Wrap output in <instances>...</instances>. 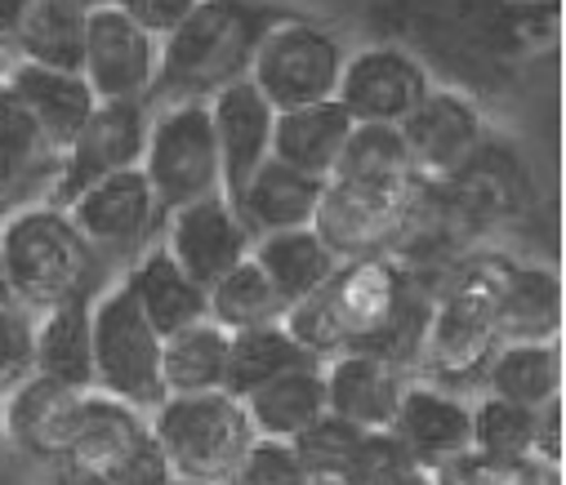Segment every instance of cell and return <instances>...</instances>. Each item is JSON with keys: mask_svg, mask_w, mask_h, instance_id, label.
<instances>
[{"mask_svg": "<svg viewBox=\"0 0 566 485\" xmlns=\"http://www.w3.org/2000/svg\"><path fill=\"white\" fill-rule=\"evenodd\" d=\"M509 267L513 259L504 254H478L469 263H455L442 294L429 303L419 366L433 379V388L473 379L482 383V370L500 348V289L509 281Z\"/></svg>", "mask_w": 566, "mask_h": 485, "instance_id": "obj_1", "label": "cell"}, {"mask_svg": "<svg viewBox=\"0 0 566 485\" xmlns=\"http://www.w3.org/2000/svg\"><path fill=\"white\" fill-rule=\"evenodd\" d=\"M0 263L19 307H59L67 298H94L103 259L76 232L63 205L36 201L0 219Z\"/></svg>", "mask_w": 566, "mask_h": 485, "instance_id": "obj_2", "label": "cell"}, {"mask_svg": "<svg viewBox=\"0 0 566 485\" xmlns=\"http://www.w3.org/2000/svg\"><path fill=\"white\" fill-rule=\"evenodd\" d=\"M268 23H272L268 10H241V6L201 0L170 36H161L153 103L157 98H166V103H206L210 94L245 81L254 45H259Z\"/></svg>", "mask_w": 566, "mask_h": 485, "instance_id": "obj_3", "label": "cell"}, {"mask_svg": "<svg viewBox=\"0 0 566 485\" xmlns=\"http://www.w3.org/2000/svg\"><path fill=\"white\" fill-rule=\"evenodd\" d=\"M148 432L166 454L170 472L179 481H201V485H223L237 458L254 441L245 405L232 392L166 397L148 414Z\"/></svg>", "mask_w": 566, "mask_h": 485, "instance_id": "obj_4", "label": "cell"}, {"mask_svg": "<svg viewBox=\"0 0 566 485\" xmlns=\"http://www.w3.org/2000/svg\"><path fill=\"white\" fill-rule=\"evenodd\" d=\"M90 344H94V392H107L138 414L166 401L161 383V335L138 312L125 281H112L90 298Z\"/></svg>", "mask_w": 566, "mask_h": 485, "instance_id": "obj_5", "label": "cell"}, {"mask_svg": "<svg viewBox=\"0 0 566 485\" xmlns=\"http://www.w3.org/2000/svg\"><path fill=\"white\" fill-rule=\"evenodd\" d=\"M344 59L348 50L331 28L300 14H281L263 28L245 81L263 94L272 112H295L335 98Z\"/></svg>", "mask_w": 566, "mask_h": 485, "instance_id": "obj_6", "label": "cell"}, {"mask_svg": "<svg viewBox=\"0 0 566 485\" xmlns=\"http://www.w3.org/2000/svg\"><path fill=\"white\" fill-rule=\"evenodd\" d=\"M138 175L148 179L161 214L184 210L206 197H223L219 188V151L206 103H161L148 125Z\"/></svg>", "mask_w": 566, "mask_h": 485, "instance_id": "obj_7", "label": "cell"}, {"mask_svg": "<svg viewBox=\"0 0 566 485\" xmlns=\"http://www.w3.org/2000/svg\"><path fill=\"white\" fill-rule=\"evenodd\" d=\"M148 125H153V103H94L85 125L59 151L54 179H50L41 201L67 205L90 183L120 175V170H138L144 143H148Z\"/></svg>", "mask_w": 566, "mask_h": 485, "instance_id": "obj_8", "label": "cell"}, {"mask_svg": "<svg viewBox=\"0 0 566 485\" xmlns=\"http://www.w3.org/2000/svg\"><path fill=\"white\" fill-rule=\"evenodd\" d=\"M429 183H348L326 179V197L317 210V232L339 259L379 254L388 241L406 236Z\"/></svg>", "mask_w": 566, "mask_h": 485, "instance_id": "obj_9", "label": "cell"}, {"mask_svg": "<svg viewBox=\"0 0 566 485\" xmlns=\"http://www.w3.org/2000/svg\"><path fill=\"white\" fill-rule=\"evenodd\" d=\"M63 210L103 263L138 259L161 236V219H166L148 179L138 170H120V175H107V179L90 183Z\"/></svg>", "mask_w": 566, "mask_h": 485, "instance_id": "obj_10", "label": "cell"}, {"mask_svg": "<svg viewBox=\"0 0 566 485\" xmlns=\"http://www.w3.org/2000/svg\"><path fill=\"white\" fill-rule=\"evenodd\" d=\"M433 89V72L423 67V59L410 45L379 41L348 50L335 103L353 116V125H401L419 98Z\"/></svg>", "mask_w": 566, "mask_h": 485, "instance_id": "obj_11", "label": "cell"}, {"mask_svg": "<svg viewBox=\"0 0 566 485\" xmlns=\"http://www.w3.org/2000/svg\"><path fill=\"white\" fill-rule=\"evenodd\" d=\"M161 41L148 36L116 6L85 14L81 76L98 103H153Z\"/></svg>", "mask_w": 566, "mask_h": 485, "instance_id": "obj_12", "label": "cell"}, {"mask_svg": "<svg viewBox=\"0 0 566 485\" xmlns=\"http://www.w3.org/2000/svg\"><path fill=\"white\" fill-rule=\"evenodd\" d=\"M410 160H415V175L423 183H447L455 179L469 156L482 147V107L464 94V89H447L433 85L429 94L419 98V107L397 125Z\"/></svg>", "mask_w": 566, "mask_h": 485, "instance_id": "obj_13", "label": "cell"}, {"mask_svg": "<svg viewBox=\"0 0 566 485\" xmlns=\"http://www.w3.org/2000/svg\"><path fill=\"white\" fill-rule=\"evenodd\" d=\"M157 241L201 289H210L241 259H250V245H254V236L245 232V223L237 219L228 197H206V201H192L184 210H170L161 219Z\"/></svg>", "mask_w": 566, "mask_h": 485, "instance_id": "obj_14", "label": "cell"}, {"mask_svg": "<svg viewBox=\"0 0 566 485\" xmlns=\"http://www.w3.org/2000/svg\"><path fill=\"white\" fill-rule=\"evenodd\" d=\"M81 401H85V392L63 388L45 375H28L10 392H0V436L14 450H23L28 458L59 467L72 445Z\"/></svg>", "mask_w": 566, "mask_h": 485, "instance_id": "obj_15", "label": "cell"}, {"mask_svg": "<svg viewBox=\"0 0 566 485\" xmlns=\"http://www.w3.org/2000/svg\"><path fill=\"white\" fill-rule=\"evenodd\" d=\"M210 129H214V151H219V188L228 201L241 197L250 175L272 156V107L250 81H237L219 94L206 98Z\"/></svg>", "mask_w": 566, "mask_h": 485, "instance_id": "obj_16", "label": "cell"}, {"mask_svg": "<svg viewBox=\"0 0 566 485\" xmlns=\"http://www.w3.org/2000/svg\"><path fill=\"white\" fill-rule=\"evenodd\" d=\"M388 432L401 441L415 467L438 472L442 463L473 450V405L433 383H406Z\"/></svg>", "mask_w": 566, "mask_h": 485, "instance_id": "obj_17", "label": "cell"}, {"mask_svg": "<svg viewBox=\"0 0 566 485\" xmlns=\"http://www.w3.org/2000/svg\"><path fill=\"white\" fill-rule=\"evenodd\" d=\"M322 383H326V414H339L361 432H384L397 419L410 370L370 352H339L322 361Z\"/></svg>", "mask_w": 566, "mask_h": 485, "instance_id": "obj_18", "label": "cell"}, {"mask_svg": "<svg viewBox=\"0 0 566 485\" xmlns=\"http://www.w3.org/2000/svg\"><path fill=\"white\" fill-rule=\"evenodd\" d=\"M326 197V179L300 175L291 166H281L276 156H268L263 166L250 175V183L241 188V197L232 201L237 219L245 223V232L272 236V232H295V228H313L317 210Z\"/></svg>", "mask_w": 566, "mask_h": 485, "instance_id": "obj_19", "label": "cell"}, {"mask_svg": "<svg viewBox=\"0 0 566 485\" xmlns=\"http://www.w3.org/2000/svg\"><path fill=\"white\" fill-rule=\"evenodd\" d=\"M120 281L161 339L192 326V320H206V289L166 254L161 241H153L138 259H129Z\"/></svg>", "mask_w": 566, "mask_h": 485, "instance_id": "obj_20", "label": "cell"}, {"mask_svg": "<svg viewBox=\"0 0 566 485\" xmlns=\"http://www.w3.org/2000/svg\"><path fill=\"white\" fill-rule=\"evenodd\" d=\"M348 134H353V116L335 98L308 103L295 112H276L272 116V156L300 175L331 179L344 156Z\"/></svg>", "mask_w": 566, "mask_h": 485, "instance_id": "obj_21", "label": "cell"}, {"mask_svg": "<svg viewBox=\"0 0 566 485\" xmlns=\"http://www.w3.org/2000/svg\"><path fill=\"white\" fill-rule=\"evenodd\" d=\"M148 441V414H138L134 405L107 397V392H85L81 401V419L72 432V445L63 454L59 467H76V472H94V476H112L116 463Z\"/></svg>", "mask_w": 566, "mask_h": 485, "instance_id": "obj_22", "label": "cell"}, {"mask_svg": "<svg viewBox=\"0 0 566 485\" xmlns=\"http://www.w3.org/2000/svg\"><path fill=\"white\" fill-rule=\"evenodd\" d=\"M32 375H45L76 392H94L90 298H67L32 320Z\"/></svg>", "mask_w": 566, "mask_h": 485, "instance_id": "obj_23", "label": "cell"}, {"mask_svg": "<svg viewBox=\"0 0 566 485\" xmlns=\"http://www.w3.org/2000/svg\"><path fill=\"white\" fill-rule=\"evenodd\" d=\"M250 259L259 263V272L268 276V285L276 289V298L291 307H300L304 298H313L331 276L335 267L344 263L317 228H295V232H272V236H259L250 245Z\"/></svg>", "mask_w": 566, "mask_h": 485, "instance_id": "obj_24", "label": "cell"}, {"mask_svg": "<svg viewBox=\"0 0 566 485\" xmlns=\"http://www.w3.org/2000/svg\"><path fill=\"white\" fill-rule=\"evenodd\" d=\"M6 85L19 94V103L32 112V120L41 125V134L63 151L72 143V134L85 125V116L94 112V94L85 85L81 72H59V67H36V63H19L10 59Z\"/></svg>", "mask_w": 566, "mask_h": 485, "instance_id": "obj_25", "label": "cell"}, {"mask_svg": "<svg viewBox=\"0 0 566 485\" xmlns=\"http://www.w3.org/2000/svg\"><path fill=\"white\" fill-rule=\"evenodd\" d=\"M245 419L254 428V436L268 441H295L313 419L326 414V383H322V366H295L286 375H276L268 383H259L250 397H241Z\"/></svg>", "mask_w": 566, "mask_h": 485, "instance_id": "obj_26", "label": "cell"}, {"mask_svg": "<svg viewBox=\"0 0 566 485\" xmlns=\"http://www.w3.org/2000/svg\"><path fill=\"white\" fill-rule=\"evenodd\" d=\"M486 397H500L522 410H539L562 397V348L557 339L539 344H500L482 370Z\"/></svg>", "mask_w": 566, "mask_h": 485, "instance_id": "obj_27", "label": "cell"}, {"mask_svg": "<svg viewBox=\"0 0 566 485\" xmlns=\"http://www.w3.org/2000/svg\"><path fill=\"white\" fill-rule=\"evenodd\" d=\"M562 326V285L553 267L517 263L500 289V344H539L557 339Z\"/></svg>", "mask_w": 566, "mask_h": 485, "instance_id": "obj_28", "label": "cell"}, {"mask_svg": "<svg viewBox=\"0 0 566 485\" xmlns=\"http://www.w3.org/2000/svg\"><path fill=\"white\" fill-rule=\"evenodd\" d=\"M223 379H228V330H219L210 316L161 339L166 397L223 392Z\"/></svg>", "mask_w": 566, "mask_h": 485, "instance_id": "obj_29", "label": "cell"}, {"mask_svg": "<svg viewBox=\"0 0 566 485\" xmlns=\"http://www.w3.org/2000/svg\"><path fill=\"white\" fill-rule=\"evenodd\" d=\"M81 45H85V14L67 0H32L10 36V54L19 63L81 72Z\"/></svg>", "mask_w": 566, "mask_h": 485, "instance_id": "obj_30", "label": "cell"}, {"mask_svg": "<svg viewBox=\"0 0 566 485\" xmlns=\"http://www.w3.org/2000/svg\"><path fill=\"white\" fill-rule=\"evenodd\" d=\"M295 366H313V357L291 339V330L281 326V320H272V326H254V330H237V335H228V379H223V392H232L241 401L259 383L286 375Z\"/></svg>", "mask_w": 566, "mask_h": 485, "instance_id": "obj_31", "label": "cell"}, {"mask_svg": "<svg viewBox=\"0 0 566 485\" xmlns=\"http://www.w3.org/2000/svg\"><path fill=\"white\" fill-rule=\"evenodd\" d=\"M206 316L219 330L237 335V330H254V326H272V320L286 316V303L276 298V289L268 285V276L259 272L254 259H241L228 276H219L206 289Z\"/></svg>", "mask_w": 566, "mask_h": 485, "instance_id": "obj_32", "label": "cell"}, {"mask_svg": "<svg viewBox=\"0 0 566 485\" xmlns=\"http://www.w3.org/2000/svg\"><path fill=\"white\" fill-rule=\"evenodd\" d=\"M0 166L10 170L14 192L23 183L50 188L54 166H59V147L41 134V125L32 120V112L19 103V94L10 85H0Z\"/></svg>", "mask_w": 566, "mask_h": 485, "instance_id": "obj_33", "label": "cell"}, {"mask_svg": "<svg viewBox=\"0 0 566 485\" xmlns=\"http://www.w3.org/2000/svg\"><path fill=\"white\" fill-rule=\"evenodd\" d=\"M331 179H348V183H423L415 175V160L401 143V134L392 125H353L344 156Z\"/></svg>", "mask_w": 566, "mask_h": 485, "instance_id": "obj_34", "label": "cell"}, {"mask_svg": "<svg viewBox=\"0 0 566 485\" xmlns=\"http://www.w3.org/2000/svg\"><path fill=\"white\" fill-rule=\"evenodd\" d=\"M473 454L491 463L535 458V410L509 405L500 397H482L473 405Z\"/></svg>", "mask_w": 566, "mask_h": 485, "instance_id": "obj_35", "label": "cell"}, {"mask_svg": "<svg viewBox=\"0 0 566 485\" xmlns=\"http://www.w3.org/2000/svg\"><path fill=\"white\" fill-rule=\"evenodd\" d=\"M361 436H366V432L353 428L348 419L322 414V419H313V423L291 441V450H295V458H300V467H304L308 476L339 481V472H344V463L353 458V450H357Z\"/></svg>", "mask_w": 566, "mask_h": 485, "instance_id": "obj_36", "label": "cell"}, {"mask_svg": "<svg viewBox=\"0 0 566 485\" xmlns=\"http://www.w3.org/2000/svg\"><path fill=\"white\" fill-rule=\"evenodd\" d=\"M438 485H557V467L526 458V463H491L482 454H460L433 472Z\"/></svg>", "mask_w": 566, "mask_h": 485, "instance_id": "obj_37", "label": "cell"}, {"mask_svg": "<svg viewBox=\"0 0 566 485\" xmlns=\"http://www.w3.org/2000/svg\"><path fill=\"white\" fill-rule=\"evenodd\" d=\"M223 485H308V472L300 467V458L286 441L254 436Z\"/></svg>", "mask_w": 566, "mask_h": 485, "instance_id": "obj_38", "label": "cell"}, {"mask_svg": "<svg viewBox=\"0 0 566 485\" xmlns=\"http://www.w3.org/2000/svg\"><path fill=\"white\" fill-rule=\"evenodd\" d=\"M410 454L401 450V441L384 428V432H366L353 450V458L339 472V485H388L401 472H410Z\"/></svg>", "mask_w": 566, "mask_h": 485, "instance_id": "obj_39", "label": "cell"}, {"mask_svg": "<svg viewBox=\"0 0 566 485\" xmlns=\"http://www.w3.org/2000/svg\"><path fill=\"white\" fill-rule=\"evenodd\" d=\"M32 375V316L19 303H0V392Z\"/></svg>", "mask_w": 566, "mask_h": 485, "instance_id": "obj_40", "label": "cell"}, {"mask_svg": "<svg viewBox=\"0 0 566 485\" xmlns=\"http://www.w3.org/2000/svg\"><path fill=\"white\" fill-rule=\"evenodd\" d=\"M482 6L522 41V45H535L553 32L557 14H562V0H482Z\"/></svg>", "mask_w": 566, "mask_h": 485, "instance_id": "obj_41", "label": "cell"}, {"mask_svg": "<svg viewBox=\"0 0 566 485\" xmlns=\"http://www.w3.org/2000/svg\"><path fill=\"white\" fill-rule=\"evenodd\" d=\"M201 6V0H116V10L125 14V19H134L138 28H144L148 36H170L192 10Z\"/></svg>", "mask_w": 566, "mask_h": 485, "instance_id": "obj_42", "label": "cell"}, {"mask_svg": "<svg viewBox=\"0 0 566 485\" xmlns=\"http://www.w3.org/2000/svg\"><path fill=\"white\" fill-rule=\"evenodd\" d=\"M170 481H175V472H170L166 454L157 450L153 432H148V441L138 445V450H129V454L116 463V472L107 476V485H170Z\"/></svg>", "mask_w": 566, "mask_h": 485, "instance_id": "obj_43", "label": "cell"}, {"mask_svg": "<svg viewBox=\"0 0 566 485\" xmlns=\"http://www.w3.org/2000/svg\"><path fill=\"white\" fill-rule=\"evenodd\" d=\"M535 458L562 467V397L535 410Z\"/></svg>", "mask_w": 566, "mask_h": 485, "instance_id": "obj_44", "label": "cell"}, {"mask_svg": "<svg viewBox=\"0 0 566 485\" xmlns=\"http://www.w3.org/2000/svg\"><path fill=\"white\" fill-rule=\"evenodd\" d=\"M28 6L32 0H0V45H10V36H14L19 19L28 14Z\"/></svg>", "mask_w": 566, "mask_h": 485, "instance_id": "obj_45", "label": "cell"}, {"mask_svg": "<svg viewBox=\"0 0 566 485\" xmlns=\"http://www.w3.org/2000/svg\"><path fill=\"white\" fill-rule=\"evenodd\" d=\"M45 485H107V476H94V472H76V467H54V476Z\"/></svg>", "mask_w": 566, "mask_h": 485, "instance_id": "obj_46", "label": "cell"}, {"mask_svg": "<svg viewBox=\"0 0 566 485\" xmlns=\"http://www.w3.org/2000/svg\"><path fill=\"white\" fill-rule=\"evenodd\" d=\"M388 485H438V481H433V472L410 467V472H401V476H397V481H388Z\"/></svg>", "mask_w": 566, "mask_h": 485, "instance_id": "obj_47", "label": "cell"}, {"mask_svg": "<svg viewBox=\"0 0 566 485\" xmlns=\"http://www.w3.org/2000/svg\"><path fill=\"white\" fill-rule=\"evenodd\" d=\"M67 6H76L81 14H90V10H107V6H116V0H67Z\"/></svg>", "mask_w": 566, "mask_h": 485, "instance_id": "obj_48", "label": "cell"}, {"mask_svg": "<svg viewBox=\"0 0 566 485\" xmlns=\"http://www.w3.org/2000/svg\"><path fill=\"white\" fill-rule=\"evenodd\" d=\"M219 6H241V10H268L272 0H219Z\"/></svg>", "mask_w": 566, "mask_h": 485, "instance_id": "obj_49", "label": "cell"}, {"mask_svg": "<svg viewBox=\"0 0 566 485\" xmlns=\"http://www.w3.org/2000/svg\"><path fill=\"white\" fill-rule=\"evenodd\" d=\"M0 303H14V294H10V281H6V263H0Z\"/></svg>", "mask_w": 566, "mask_h": 485, "instance_id": "obj_50", "label": "cell"}, {"mask_svg": "<svg viewBox=\"0 0 566 485\" xmlns=\"http://www.w3.org/2000/svg\"><path fill=\"white\" fill-rule=\"evenodd\" d=\"M6 72H10V50L0 45V85H6Z\"/></svg>", "mask_w": 566, "mask_h": 485, "instance_id": "obj_51", "label": "cell"}, {"mask_svg": "<svg viewBox=\"0 0 566 485\" xmlns=\"http://www.w3.org/2000/svg\"><path fill=\"white\" fill-rule=\"evenodd\" d=\"M308 485H339V481H326V476H308Z\"/></svg>", "mask_w": 566, "mask_h": 485, "instance_id": "obj_52", "label": "cell"}, {"mask_svg": "<svg viewBox=\"0 0 566 485\" xmlns=\"http://www.w3.org/2000/svg\"><path fill=\"white\" fill-rule=\"evenodd\" d=\"M170 485H201V481H179V476H175V481H170Z\"/></svg>", "mask_w": 566, "mask_h": 485, "instance_id": "obj_53", "label": "cell"}]
</instances>
